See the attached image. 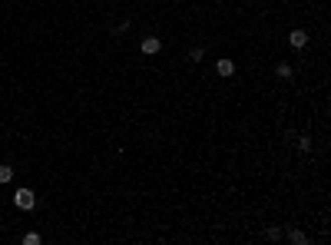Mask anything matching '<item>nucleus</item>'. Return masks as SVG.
<instances>
[{
    "label": "nucleus",
    "instance_id": "nucleus-1",
    "mask_svg": "<svg viewBox=\"0 0 331 245\" xmlns=\"http://www.w3.org/2000/svg\"><path fill=\"white\" fill-rule=\"evenodd\" d=\"M14 206L20 209V212H30V209L37 206V196H33V189H27V186H20V189L14 192Z\"/></svg>",
    "mask_w": 331,
    "mask_h": 245
},
{
    "label": "nucleus",
    "instance_id": "nucleus-2",
    "mask_svg": "<svg viewBox=\"0 0 331 245\" xmlns=\"http://www.w3.org/2000/svg\"><path fill=\"white\" fill-rule=\"evenodd\" d=\"M139 50H142V53H146V56H156L159 50H162V40H159V37H142Z\"/></svg>",
    "mask_w": 331,
    "mask_h": 245
},
{
    "label": "nucleus",
    "instance_id": "nucleus-3",
    "mask_svg": "<svg viewBox=\"0 0 331 245\" xmlns=\"http://www.w3.org/2000/svg\"><path fill=\"white\" fill-rule=\"evenodd\" d=\"M288 47H295V50H305V47H308V33L295 27V30L288 33Z\"/></svg>",
    "mask_w": 331,
    "mask_h": 245
},
{
    "label": "nucleus",
    "instance_id": "nucleus-4",
    "mask_svg": "<svg viewBox=\"0 0 331 245\" xmlns=\"http://www.w3.org/2000/svg\"><path fill=\"white\" fill-rule=\"evenodd\" d=\"M215 73H219V76H232V73H235V63H232V60H219V63H215Z\"/></svg>",
    "mask_w": 331,
    "mask_h": 245
},
{
    "label": "nucleus",
    "instance_id": "nucleus-5",
    "mask_svg": "<svg viewBox=\"0 0 331 245\" xmlns=\"http://www.w3.org/2000/svg\"><path fill=\"white\" fill-rule=\"evenodd\" d=\"M288 242H292V245H308V235L301 229H292V232H288Z\"/></svg>",
    "mask_w": 331,
    "mask_h": 245
},
{
    "label": "nucleus",
    "instance_id": "nucleus-6",
    "mask_svg": "<svg viewBox=\"0 0 331 245\" xmlns=\"http://www.w3.org/2000/svg\"><path fill=\"white\" fill-rule=\"evenodd\" d=\"M275 73H278V79H292V76H295L292 63H278V66H275Z\"/></svg>",
    "mask_w": 331,
    "mask_h": 245
},
{
    "label": "nucleus",
    "instance_id": "nucleus-7",
    "mask_svg": "<svg viewBox=\"0 0 331 245\" xmlns=\"http://www.w3.org/2000/svg\"><path fill=\"white\" fill-rule=\"evenodd\" d=\"M295 142H298V149H301V152H311V146H315V142H311V136H298Z\"/></svg>",
    "mask_w": 331,
    "mask_h": 245
},
{
    "label": "nucleus",
    "instance_id": "nucleus-8",
    "mask_svg": "<svg viewBox=\"0 0 331 245\" xmlns=\"http://www.w3.org/2000/svg\"><path fill=\"white\" fill-rule=\"evenodd\" d=\"M10 179H14V169H10V166H0V186H7Z\"/></svg>",
    "mask_w": 331,
    "mask_h": 245
},
{
    "label": "nucleus",
    "instance_id": "nucleus-9",
    "mask_svg": "<svg viewBox=\"0 0 331 245\" xmlns=\"http://www.w3.org/2000/svg\"><path fill=\"white\" fill-rule=\"evenodd\" d=\"M189 60H192V63H202V60H205V50H202V47H192Z\"/></svg>",
    "mask_w": 331,
    "mask_h": 245
},
{
    "label": "nucleus",
    "instance_id": "nucleus-10",
    "mask_svg": "<svg viewBox=\"0 0 331 245\" xmlns=\"http://www.w3.org/2000/svg\"><path fill=\"white\" fill-rule=\"evenodd\" d=\"M20 242H24V245H40V242H43V238H40L37 232H27V235L20 238Z\"/></svg>",
    "mask_w": 331,
    "mask_h": 245
},
{
    "label": "nucleus",
    "instance_id": "nucleus-11",
    "mask_svg": "<svg viewBox=\"0 0 331 245\" xmlns=\"http://www.w3.org/2000/svg\"><path fill=\"white\" fill-rule=\"evenodd\" d=\"M265 238L268 242H278V238H282V229H265Z\"/></svg>",
    "mask_w": 331,
    "mask_h": 245
}]
</instances>
